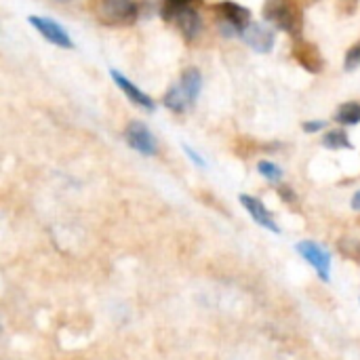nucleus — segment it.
Returning <instances> with one entry per match:
<instances>
[{"instance_id": "nucleus-1", "label": "nucleus", "mask_w": 360, "mask_h": 360, "mask_svg": "<svg viewBox=\"0 0 360 360\" xmlns=\"http://www.w3.org/2000/svg\"><path fill=\"white\" fill-rule=\"evenodd\" d=\"M264 17L274 27L285 30L293 36H297L302 30V15L293 0H266Z\"/></svg>"}, {"instance_id": "nucleus-2", "label": "nucleus", "mask_w": 360, "mask_h": 360, "mask_svg": "<svg viewBox=\"0 0 360 360\" xmlns=\"http://www.w3.org/2000/svg\"><path fill=\"white\" fill-rule=\"evenodd\" d=\"M135 0H93V13L108 25H129L137 19Z\"/></svg>"}, {"instance_id": "nucleus-3", "label": "nucleus", "mask_w": 360, "mask_h": 360, "mask_svg": "<svg viewBox=\"0 0 360 360\" xmlns=\"http://www.w3.org/2000/svg\"><path fill=\"white\" fill-rule=\"evenodd\" d=\"M124 139L135 152H139L143 156H156L158 154V141H156L154 133L141 120H133L127 124Z\"/></svg>"}, {"instance_id": "nucleus-4", "label": "nucleus", "mask_w": 360, "mask_h": 360, "mask_svg": "<svg viewBox=\"0 0 360 360\" xmlns=\"http://www.w3.org/2000/svg\"><path fill=\"white\" fill-rule=\"evenodd\" d=\"M297 253L316 270V274L325 281V283H329L331 281V253L325 249V247H321V245H316V243H312V240H302V243H297Z\"/></svg>"}, {"instance_id": "nucleus-5", "label": "nucleus", "mask_w": 360, "mask_h": 360, "mask_svg": "<svg viewBox=\"0 0 360 360\" xmlns=\"http://www.w3.org/2000/svg\"><path fill=\"white\" fill-rule=\"evenodd\" d=\"M27 21H30V25H34L36 32H38L42 38H46L51 44L61 46V49H74V42H72L70 34H68V32L63 30V25H59L57 21L46 19V17H36V15H30Z\"/></svg>"}, {"instance_id": "nucleus-6", "label": "nucleus", "mask_w": 360, "mask_h": 360, "mask_svg": "<svg viewBox=\"0 0 360 360\" xmlns=\"http://www.w3.org/2000/svg\"><path fill=\"white\" fill-rule=\"evenodd\" d=\"M167 21H173L177 25V30L181 32V36L192 42L198 34H200V27H202V19L198 15V11L190 4V6H181L177 11H173L171 15L165 17Z\"/></svg>"}, {"instance_id": "nucleus-7", "label": "nucleus", "mask_w": 360, "mask_h": 360, "mask_svg": "<svg viewBox=\"0 0 360 360\" xmlns=\"http://www.w3.org/2000/svg\"><path fill=\"white\" fill-rule=\"evenodd\" d=\"M240 36L257 53H270L276 42V32L266 23H251L247 30L240 32Z\"/></svg>"}, {"instance_id": "nucleus-8", "label": "nucleus", "mask_w": 360, "mask_h": 360, "mask_svg": "<svg viewBox=\"0 0 360 360\" xmlns=\"http://www.w3.org/2000/svg\"><path fill=\"white\" fill-rule=\"evenodd\" d=\"M215 11L224 17V21L234 27L236 32H243L251 25V11L238 2H230V0H224V2H217L215 4Z\"/></svg>"}, {"instance_id": "nucleus-9", "label": "nucleus", "mask_w": 360, "mask_h": 360, "mask_svg": "<svg viewBox=\"0 0 360 360\" xmlns=\"http://www.w3.org/2000/svg\"><path fill=\"white\" fill-rule=\"evenodd\" d=\"M240 205L245 207V211L253 217V221H257L262 228L270 230V232H281V226L276 224L274 215L270 213V209L257 198V196H249V194H243L240 196Z\"/></svg>"}, {"instance_id": "nucleus-10", "label": "nucleus", "mask_w": 360, "mask_h": 360, "mask_svg": "<svg viewBox=\"0 0 360 360\" xmlns=\"http://www.w3.org/2000/svg\"><path fill=\"white\" fill-rule=\"evenodd\" d=\"M110 76H112V80L122 89V93L135 103V105H139L141 110H146V112H154L156 110V103H154V99L150 97V95H146L139 86H135V82H131L124 74H120L118 70H112L110 72Z\"/></svg>"}, {"instance_id": "nucleus-11", "label": "nucleus", "mask_w": 360, "mask_h": 360, "mask_svg": "<svg viewBox=\"0 0 360 360\" xmlns=\"http://www.w3.org/2000/svg\"><path fill=\"white\" fill-rule=\"evenodd\" d=\"M293 55H295V59H297L306 70H310V72H314V74L323 70V57H321V53H319V49H316L314 44H310V42H300V44L295 46Z\"/></svg>"}, {"instance_id": "nucleus-12", "label": "nucleus", "mask_w": 360, "mask_h": 360, "mask_svg": "<svg viewBox=\"0 0 360 360\" xmlns=\"http://www.w3.org/2000/svg\"><path fill=\"white\" fill-rule=\"evenodd\" d=\"M162 103H165L171 112H175V114H184L186 110H190V108L194 105V103L190 101L188 93H186L179 84H173V86L165 93Z\"/></svg>"}, {"instance_id": "nucleus-13", "label": "nucleus", "mask_w": 360, "mask_h": 360, "mask_svg": "<svg viewBox=\"0 0 360 360\" xmlns=\"http://www.w3.org/2000/svg\"><path fill=\"white\" fill-rule=\"evenodd\" d=\"M177 84L188 93L190 101H192V103H196L198 93H200V86H202V76H200V72H198L196 68H188V70H184V72H181V78H179V82H177Z\"/></svg>"}, {"instance_id": "nucleus-14", "label": "nucleus", "mask_w": 360, "mask_h": 360, "mask_svg": "<svg viewBox=\"0 0 360 360\" xmlns=\"http://www.w3.org/2000/svg\"><path fill=\"white\" fill-rule=\"evenodd\" d=\"M338 122L346 124V127H354L360 124V103L359 101H346L338 108V114H335Z\"/></svg>"}, {"instance_id": "nucleus-15", "label": "nucleus", "mask_w": 360, "mask_h": 360, "mask_svg": "<svg viewBox=\"0 0 360 360\" xmlns=\"http://www.w3.org/2000/svg\"><path fill=\"white\" fill-rule=\"evenodd\" d=\"M323 146L329 148V150H350L352 141H350V137H348V133L344 129H333V131L325 133Z\"/></svg>"}, {"instance_id": "nucleus-16", "label": "nucleus", "mask_w": 360, "mask_h": 360, "mask_svg": "<svg viewBox=\"0 0 360 360\" xmlns=\"http://www.w3.org/2000/svg\"><path fill=\"white\" fill-rule=\"evenodd\" d=\"M257 171H259V175H262L264 179H268V181H272V184H276V181L283 179V169H281L276 162H272V160H262V162L257 165Z\"/></svg>"}, {"instance_id": "nucleus-17", "label": "nucleus", "mask_w": 360, "mask_h": 360, "mask_svg": "<svg viewBox=\"0 0 360 360\" xmlns=\"http://www.w3.org/2000/svg\"><path fill=\"white\" fill-rule=\"evenodd\" d=\"M340 251L342 255H346L348 259H356L360 262V240H352V238H344L340 240Z\"/></svg>"}, {"instance_id": "nucleus-18", "label": "nucleus", "mask_w": 360, "mask_h": 360, "mask_svg": "<svg viewBox=\"0 0 360 360\" xmlns=\"http://www.w3.org/2000/svg\"><path fill=\"white\" fill-rule=\"evenodd\" d=\"M360 65V42L359 44H354L352 49H348V53H346V70L348 72H352L354 68H359Z\"/></svg>"}, {"instance_id": "nucleus-19", "label": "nucleus", "mask_w": 360, "mask_h": 360, "mask_svg": "<svg viewBox=\"0 0 360 360\" xmlns=\"http://www.w3.org/2000/svg\"><path fill=\"white\" fill-rule=\"evenodd\" d=\"M190 4H192V0H167L165 2V8H162V17L171 15L173 11H177L181 6H190Z\"/></svg>"}, {"instance_id": "nucleus-20", "label": "nucleus", "mask_w": 360, "mask_h": 360, "mask_svg": "<svg viewBox=\"0 0 360 360\" xmlns=\"http://www.w3.org/2000/svg\"><path fill=\"white\" fill-rule=\"evenodd\" d=\"M325 120H308V122H304V131L306 133H319V131H323L325 129Z\"/></svg>"}, {"instance_id": "nucleus-21", "label": "nucleus", "mask_w": 360, "mask_h": 360, "mask_svg": "<svg viewBox=\"0 0 360 360\" xmlns=\"http://www.w3.org/2000/svg\"><path fill=\"white\" fill-rule=\"evenodd\" d=\"M184 152H186V154H188V156L192 158V162H194V165H198V167H207L205 158H200V156H198V154H196V152H194V150L190 148V146H184Z\"/></svg>"}, {"instance_id": "nucleus-22", "label": "nucleus", "mask_w": 360, "mask_h": 360, "mask_svg": "<svg viewBox=\"0 0 360 360\" xmlns=\"http://www.w3.org/2000/svg\"><path fill=\"white\" fill-rule=\"evenodd\" d=\"M352 209H354V211H360V190L352 196Z\"/></svg>"}, {"instance_id": "nucleus-23", "label": "nucleus", "mask_w": 360, "mask_h": 360, "mask_svg": "<svg viewBox=\"0 0 360 360\" xmlns=\"http://www.w3.org/2000/svg\"><path fill=\"white\" fill-rule=\"evenodd\" d=\"M59 2H65V0H59Z\"/></svg>"}]
</instances>
